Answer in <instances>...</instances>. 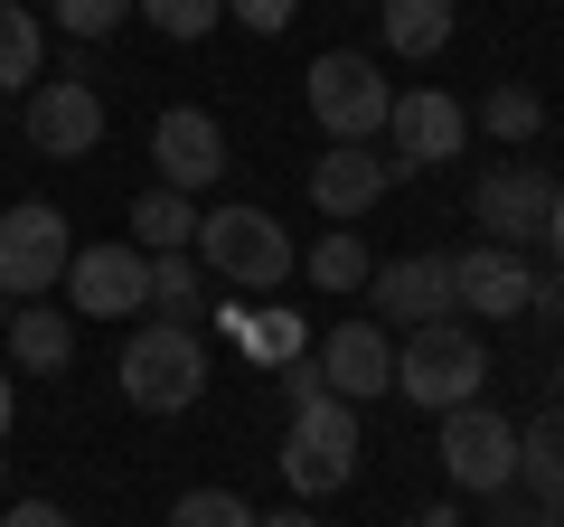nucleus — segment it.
<instances>
[{
    "instance_id": "nucleus-1",
    "label": "nucleus",
    "mask_w": 564,
    "mask_h": 527,
    "mask_svg": "<svg viewBox=\"0 0 564 527\" xmlns=\"http://www.w3.org/2000/svg\"><path fill=\"white\" fill-rule=\"evenodd\" d=\"M480 377H489V348H480V330H470L462 311H452V321L404 330V348H395V396H414L423 415L470 406V396H480Z\"/></svg>"
},
{
    "instance_id": "nucleus-2",
    "label": "nucleus",
    "mask_w": 564,
    "mask_h": 527,
    "mask_svg": "<svg viewBox=\"0 0 564 527\" xmlns=\"http://www.w3.org/2000/svg\"><path fill=\"white\" fill-rule=\"evenodd\" d=\"M113 377H122V396H132L141 415H188L207 396V340L188 321H151V330L122 340Z\"/></svg>"
},
{
    "instance_id": "nucleus-3",
    "label": "nucleus",
    "mask_w": 564,
    "mask_h": 527,
    "mask_svg": "<svg viewBox=\"0 0 564 527\" xmlns=\"http://www.w3.org/2000/svg\"><path fill=\"white\" fill-rule=\"evenodd\" d=\"M282 481H292V499H329V490L358 481V406L348 396H311V406H292V433H282Z\"/></svg>"
},
{
    "instance_id": "nucleus-4",
    "label": "nucleus",
    "mask_w": 564,
    "mask_h": 527,
    "mask_svg": "<svg viewBox=\"0 0 564 527\" xmlns=\"http://www.w3.org/2000/svg\"><path fill=\"white\" fill-rule=\"evenodd\" d=\"M198 264L217 283H236V292H273L302 255H292V236H282L273 207H217V217H198Z\"/></svg>"
},
{
    "instance_id": "nucleus-5",
    "label": "nucleus",
    "mask_w": 564,
    "mask_h": 527,
    "mask_svg": "<svg viewBox=\"0 0 564 527\" xmlns=\"http://www.w3.org/2000/svg\"><path fill=\"white\" fill-rule=\"evenodd\" d=\"M302 95H311V122H321L329 142H377V132H386V104H395V85L377 76V57H358V47H329V57H311Z\"/></svg>"
},
{
    "instance_id": "nucleus-6",
    "label": "nucleus",
    "mask_w": 564,
    "mask_h": 527,
    "mask_svg": "<svg viewBox=\"0 0 564 527\" xmlns=\"http://www.w3.org/2000/svg\"><path fill=\"white\" fill-rule=\"evenodd\" d=\"M433 452H443V481L470 490V499H499V490H518V424H508V415H489L480 396L443 415Z\"/></svg>"
},
{
    "instance_id": "nucleus-7",
    "label": "nucleus",
    "mask_w": 564,
    "mask_h": 527,
    "mask_svg": "<svg viewBox=\"0 0 564 527\" xmlns=\"http://www.w3.org/2000/svg\"><path fill=\"white\" fill-rule=\"evenodd\" d=\"M66 255H76V236H66V207H47V198L0 207V292H10V302H39V292H57V283H66Z\"/></svg>"
},
{
    "instance_id": "nucleus-8",
    "label": "nucleus",
    "mask_w": 564,
    "mask_h": 527,
    "mask_svg": "<svg viewBox=\"0 0 564 527\" xmlns=\"http://www.w3.org/2000/svg\"><path fill=\"white\" fill-rule=\"evenodd\" d=\"M20 132L39 161H85V151H104V95L85 76H39L20 104Z\"/></svg>"
},
{
    "instance_id": "nucleus-9",
    "label": "nucleus",
    "mask_w": 564,
    "mask_h": 527,
    "mask_svg": "<svg viewBox=\"0 0 564 527\" xmlns=\"http://www.w3.org/2000/svg\"><path fill=\"white\" fill-rule=\"evenodd\" d=\"M377 142H395L386 161H395V180L404 170H443L452 151L470 142V114H462V95H443V85H404L395 104H386V132Z\"/></svg>"
},
{
    "instance_id": "nucleus-10",
    "label": "nucleus",
    "mask_w": 564,
    "mask_h": 527,
    "mask_svg": "<svg viewBox=\"0 0 564 527\" xmlns=\"http://www.w3.org/2000/svg\"><path fill=\"white\" fill-rule=\"evenodd\" d=\"M66 302L85 321H132V311H151V255L141 245H85V255H66Z\"/></svg>"
},
{
    "instance_id": "nucleus-11",
    "label": "nucleus",
    "mask_w": 564,
    "mask_h": 527,
    "mask_svg": "<svg viewBox=\"0 0 564 527\" xmlns=\"http://www.w3.org/2000/svg\"><path fill=\"white\" fill-rule=\"evenodd\" d=\"M151 170H161V189H180V198H198V189L226 180V132L207 104H170L161 122H151Z\"/></svg>"
},
{
    "instance_id": "nucleus-12",
    "label": "nucleus",
    "mask_w": 564,
    "mask_h": 527,
    "mask_svg": "<svg viewBox=\"0 0 564 527\" xmlns=\"http://www.w3.org/2000/svg\"><path fill=\"white\" fill-rule=\"evenodd\" d=\"M545 207H555V180H545L536 161H499L470 189V217L489 226V245H518V255L545 236Z\"/></svg>"
},
{
    "instance_id": "nucleus-13",
    "label": "nucleus",
    "mask_w": 564,
    "mask_h": 527,
    "mask_svg": "<svg viewBox=\"0 0 564 527\" xmlns=\"http://www.w3.org/2000/svg\"><path fill=\"white\" fill-rule=\"evenodd\" d=\"M311 367H321V386L348 396V406L395 396V340H386V321H339L321 348H311Z\"/></svg>"
},
{
    "instance_id": "nucleus-14",
    "label": "nucleus",
    "mask_w": 564,
    "mask_h": 527,
    "mask_svg": "<svg viewBox=\"0 0 564 527\" xmlns=\"http://www.w3.org/2000/svg\"><path fill=\"white\" fill-rule=\"evenodd\" d=\"M527 292H536V273H527L518 245H470V255H452V302L470 321H527Z\"/></svg>"
},
{
    "instance_id": "nucleus-15",
    "label": "nucleus",
    "mask_w": 564,
    "mask_h": 527,
    "mask_svg": "<svg viewBox=\"0 0 564 527\" xmlns=\"http://www.w3.org/2000/svg\"><path fill=\"white\" fill-rule=\"evenodd\" d=\"M367 302L386 311L395 330H423V321H452V255H395V264H377L367 273Z\"/></svg>"
},
{
    "instance_id": "nucleus-16",
    "label": "nucleus",
    "mask_w": 564,
    "mask_h": 527,
    "mask_svg": "<svg viewBox=\"0 0 564 527\" xmlns=\"http://www.w3.org/2000/svg\"><path fill=\"white\" fill-rule=\"evenodd\" d=\"M386 180H395V161H386L377 142H329L321 161H311V207L321 217H367V207L386 198Z\"/></svg>"
},
{
    "instance_id": "nucleus-17",
    "label": "nucleus",
    "mask_w": 564,
    "mask_h": 527,
    "mask_svg": "<svg viewBox=\"0 0 564 527\" xmlns=\"http://www.w3.org/2000/svg\"><path fill=\"white\" fill-rule=\"evenodd\" d=\"M10 367L20 377H66V358H76V311L57 302H10Z\"/></svg>"
},
{
    "instance_id": "nucleus-18",
    "label": "nucleus",
    "mask_w": 564,
    "mask_h": 527,
    "mask_svg": "<svg viewBox=\"0 0 564 527\" xmlns=\"http://www.w3.org/2000/svg\"><path fill=\"white\" fill-rule=\"evenodd\" d=\"M377 29L395 57H443L452 47V0H377Z\"/></svg>"
},
{
    "instance_id": "nucleus-19",
    "label": "nucleus",
    "mask_w": 564,
    "mask_h": 527,
    "mask_svg": "<svg viewBox=\"0 0 564 527\" xmlns=\"http://www.w3.org/2000/svg\"><path fill=\"white\" fill-rule=\"evenodd\" d=\"M151 311L198 330V311H207V264H198V245H170V255H151Z\"/></svg>"
},
{
    "instance_id": "nucleus-20",
    "label": "nucleus",
    "mask_w": 564,
    "mask_h": 527,
    "mask_svg": "<svg viewBox=\"0 0 564 527\" xmlns=\"http://www.w3.org/2000/svg\"><path fill=\"white\" fill-rule=\"evenodd\" d=\"M518 490L564 499V406H536V424H518Z\"/></svg>"
},
{
    "instance_id": "nucleus-21",
    "label": "nucleus",
    "mask_w": 564,
    "mask_h": 527,
    "mask_svg": "<svg viewBox=\"0 0 564 527\" xmlns=\"http://www.w3.org/2000/svg\"><path fill=\"white\" fill-rule=\"evenodd\" d=\"M132 245H141V255L198 245V207H188L180 189H141V198H132Z\"/></svg>"
},
{
    "instance_id": "nucleus-22",
    "label": "nucleus",
    "mask_w": 564,
    "mask_h": 527,
    "mask_svg": "<svg viewBox=\"0 0 564 527\" xmlns=\"http://www.w3.org/2000/svg\"><path fill=\"white\" fill-rule=\"evenodd\" d=\"M226 340H236L245 358H263V367L302 358V321H292V311H245V302H226Z\"/></svg>"
},
{
    "instance_id": "nucleus-23",
    "label": "nucleus",
    "mask_w": 564,
    "mask_h": 527,
    "mask_svg": "<svg viewBox=\"0 0 564 527\" xmlns=\"http://www.w3.org/2000/svg\"><path fill=\"white\" fill-rule=\"evenodd\" d=\"M321 292H367V273H377V255H367V236L358 226H329L321 245H311V264H302Z\"/></svg>"
},
{
    "instance_id": "nucleus-24",
    "label": "nucleus",
    "mask_w": 564,
    "mask_h": 527,
    "mask_svg": "<svg viewBox=\"0 0 564 527\" xmlns=\"http://www.w3.org/2000/svg\"><path fill=\"white\" fill-rule=\"evenodd\" d=\"M47 66V29L29 0H0V95H20V76Z\"/></svg>"
},
{
    "instance_id": "nucleus-25",
    "label": "nucleus",
    "mask_w": 564,
    "mask_h": 527,
    "mask_svg": "<svg viewBox=\"0 0 564 527\" xmlns=\"http://www.w3.org/2000/svg\"><path fill=\"white\" fill-rule=\"evenodd\" d=\"M480 132L489 142H536L545 132V95L536 85H489L480 95Z\"/></svg>"
},
{
    "instance_id": "nucleus-26",
    "label": "nucleus",
    "mask_w": 564,
    "mask_h": 527,
    "mask_svg": "<svg viewBox=\"0 0 564 527\" xmlns=\"http://www.w3.org/2000/svg\"><path fill=\"white\" fill-rule=\"evenodd\" d=\"M132 20H151L161 39H180V47H198L207 29L226 20V0H132Z\"/></svg>"
},
{
    "instance_id": "nucleus-27",
    "label": "nucleus",
    "mask_w": 564,
    "mask_h": 527,
    "mask_svg": "<svg viewBox=\"0 0 564 527\" xmlns=\"http://www.w3.org/2000/svg\"><path fill=\"white\" fill-rule=\"evenodd\" d=\"M170 527H254V508L236 490H180L170 499Z\"/></svg>"
},
{
    "instance_id": "nucleus-28",
    "label": "nucleus",
    "mask_w": 564,
    "mask_h": 527,
    "mask_svg": "<svg viewBox=\"0 0 564 527\" xmlns=\"http://www.w3.org/2000/svg\"><path fill=\"white\" fill-rule=\"evenodd\" d=\"M122 20H132V0H57V29H76V39H113Z\"/></svg>"
},
{
    "instance_id": "nucleus-29",
    "label": "nucleus",
    "mask_w": 564,
    "mask_h": 527,
    "mask_svg": "<svg viewBox=\"0 0 564 527\" xmlns=\"http://www.w3.org/2000/svg\"><path fill=\"white\" fill-rule=\"evenodd\" d=\"M292 10H302V0H226V20L254 29V39H282V29H292Z\"/></svg>"
},
{
    "instance_id": "nucleus-30",
    "label": "nucleus",
    "mask_w": 564,
    "mask_h": 527,
    "mask_svg": "<svg viewBox=\"0 0 564 527\" xmlns=\"http://www.w3.org/2000/svg\"><path fill=\"white\" fill-rule=\"evenodd\" d=\"M0 527H76V518H66L57 499H10V508H0Z\"/></svg>"
},
{
    "instance_id": "nucleus-31",
    "label": "nucleus",
    "mask_w": 564,
    "mask_h": 527,
    "mask_svg": "<svg viewBox=\"0 0 564 527\" xmlns=\"http://www.w3.org/2000/svg\"><path fill=\"white\" fill-rule=\"evenodd\" d=\"M527 311H536V321H545V330H555V321H564V273H545V283H536V292H527Z\"/></svg>"
},
{
    "instance_id": "nucleus-32",
    "label": "nucleus",
    "mask_w": 564,
    "mask_h": 527,
    "mask_svg": "<svg viewBox=\"0 0 564 527\" xmlns=\"http://www.w3.org/2000/svg\"><path fill=\"white\" fill-rule=\"evenodd\" d=\"M10 424H20V367H0V443H10Z\"/></svg>"
},
{
    "instance_id": "nucleus-33",
    "label": "nucleus",
    "mask_w": 564,
    "mask_h": 527,
    "mask_svg": "<svg viewBox=\"0 0 564 527\" xmlns=\"http://www.w3.org/2000/svg\"><path fill=\"white\" fill-rule=\"evenodd\" d=\"M536 245L555 255V273H564V189H555V207H545V236H536Z\"/></svg>"
},
{
    "instance_id": "nucleus-34",
    "label": "nucleus",
    "mask_w": 564,
    "mask_h": 527,
    "mask_svg": "<svg viewBox=\"0 0 564 527\" xmlns=\"http://www.w3.org/2000/svg\"><path fill=\"white\" fill-rule=\"evenodd\" d=\"M254 527H321V518H311V499H292V508H273V518L254 508Z\"/></svg>"
},
{
    "instance_id": "nucleus-35",
    "label": "nucleus",
    "mask_w": 564,
    "mask_h": 527,
    "mask_svg": "<svg viewBox=\"0 0 564 527\" xmlns=\"http://www.w3.org/2000/svg\"><path fill=\"white\" fill-rule=\"evenodd\" d=\"M414 527H462V508H452V499H443V508H423V518H414Z\"/></svg>"
}]
</instances>
